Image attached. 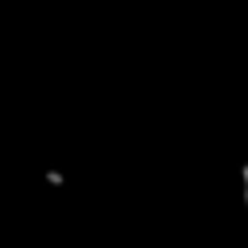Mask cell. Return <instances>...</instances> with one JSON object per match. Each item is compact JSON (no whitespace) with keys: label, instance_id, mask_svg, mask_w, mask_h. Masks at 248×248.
Returning a JSON list of instances; mask_svg holds the SVG:
<instances>
[{"label":"cell","instance_id":"1","mask_svg":"<svg viewBox=\"0 0 248 248\" xmlns=\"http://www.w3.org/2000/svg\"><path fill=\"white\" fill-rule=\"evenodd\" d=\"M240 190H244V205H248V163H244V174H240Z\"/></svg>","mask_w":248,"mask_h":248}]
</instances>
